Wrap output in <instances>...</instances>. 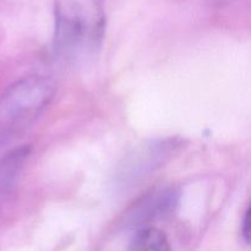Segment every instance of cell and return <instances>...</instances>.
<instances>
[{
    "instance_id": "5",
    "label": "cell",
    "mask_w": 251,
    "mask_h": 251,
    "mask_svg": "<svg viewBox=\"0 0 251 251\" xmlns=\"http://www.w3.org/2000/svg\"><path fill=\"white\" fill-rule=\"evenodd\" d=\"M28 154L29 146H22L12 150L0 159V195L14 188Z\"/></svg>"
},
{
    "instance_id": "7",
    "label": "cell",
    "mask_w": 251,
    "mask_h": 251,
    "mask_svg": "<svg viewBox=\"0 0 251 251\" xmlns=\"http://www.w3.org/2000/svg\"><path fill=\"white\" fill-rule=\"evenodd\" d=\"M242 238L245 244L250 243V210L248 208L242 221Z\"/></svg>"
},
{
    "instance_id": "6",
    "label": "cell",
    "mask_w": 251,
    "mask_h": 251,
    "mask_svg": "<svg viewBox=\"0 0 251 251\" xmlns=\"http://www.w3.org/2000/svg\"><path fill=\"white\" fill-rule=\"evenodd\" d=\"M127 251H173L168 238L153 227L140 228L130 242Z\"/></svg>"
},
{
    "instance_id": "2",
    "label": "cell",
    "mask_w": 251,
    "mask_h": 251,
    "mask_svg": "<svg viewBox=\"0 0 251 251\" xmlns=\"http://www.w3.org/2000/svg\"><path fill=\"white\" fill-rule=\"evenodd\" d=\"M55 82L33 75L19 80L0 96V145L28 127L55 95Z\"/></svg>"
},
{
    "instance_id": "4",
    "label": "cell",
    "mask_w": 251,
    "mask_h": 251,
    "mask_svg": "<svg viewBox=\"0 0 251 251\" xmlns=\"http://www.w3.org/2000/svg\"><path fill=\"white\" fill-rule=\"evenodd\" d=\"M178 196L176 190L172 188L152 191L132 206L127 213V222L130 226L139 227L167 217L176 206Z\"/></svg>"
},
{
    "instance_id": "1",
    "label": "cell",
    "mask_w": 251,
    "mask_h": 251,
    "mask_svg": "<svg viewBox=\"0 0 251 251\" xmlns=\"http://www.w3.org/2000/svg\"><path fill=\"white\" fill-rule=\"evenodd\" d=\"M105 31L102 0H55L54 53L66 63L77 64L95 55Z\"/></svg>"
},
{
    "instance_id": "3",
    "label": "cell",
    "mask_w": 251,
    "mask_h": 251,
    "mask_svg": "<svg viewBox=\"0 0 251 251\" xmlns=\"http://www.w3.org/2000/svg\"><path fill=\"white\" fill-rule=\"evenodd\" d=\"M180 146L181 142L178 139L152 140L140 145L119 164L115 181L124 189L135 186V184L166 164Z\"/></svg>"
}]
</instances>
